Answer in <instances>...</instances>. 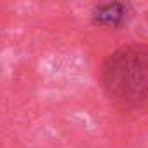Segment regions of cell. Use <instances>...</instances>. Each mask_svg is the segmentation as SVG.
<instances>
[{"mask_svg":"<svg viewBox=\"0 0 148 148\" xmlns=\"http://www.w3.org/2000/svg\"><path fill=\"white\" fill-rule=\"evenodd\" d=\"M101 80L117 105L139 110L148 105V45L127 44L113 51L103 63Z\"/></svg>","mask_w":148,"mask_h":148,"instance_id":"1","label":"cell"},{"mask_svg":"<svg viewBox=\"0 0 148 148\" xmlns=\"http://www.w3.org/2000/svg\"><path fill=\"white\" fill-rule=\"evenodd\" d=\"M127 18V5L122 2L99 4L92 9V21L101 26H119Z\"/></svg>","mask_w":148,"mask_h":148,"instance_id":"2","label":"cell"}]
</instances>
